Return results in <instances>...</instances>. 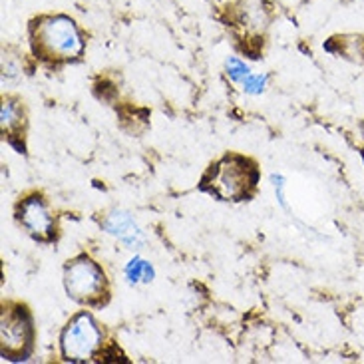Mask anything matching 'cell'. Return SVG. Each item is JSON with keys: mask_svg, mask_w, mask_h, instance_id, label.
I'll use <instances>...</instances> for the list:
<instances>
[{"mask_svg": "<svg viewBox=\"0 0 364 364\" xmlns=\"http://www.w3.org/2000/svg\"><path fill=\"white\" fill-rule=\"evenodd\" d=\"M64 285H66V291L74 301L94 303L104 293L106 279H104V271L92 259L78 257L66 267Z\"/></svg>", "mask_w": 364, "mask_h": 364, "instance_id": "3957f363", "label": "cell"}, {"mask_svg": "<svg viewBox=\"0 0 364 364\" xmlns=\"http://www.w3.org/2000/svg\"><path fill=\"white\" fill-rule=\"evenodd\" d=\"M104 229L112 235L122 239L124 243H128L129 247L144 245V241H146L141 229L134 223V219L128 213H122V211H116V213L108 215V219L104 221Z\"/></svg>", "mask_w": 364, "mask_h": 364, "instance_id": "52a82bcc", "label": "cell"}, {"mask_svg": "<svg viewBox=\"0 0 364 364\" xmlns=\"http://www.w3.org/2000/svg\"><path fill=\"white\" fill-rule=\"evenodd\" d=\"M243 86H245L247 92H251V94H259L261 90H263V86H265V76H247L245 80H243Z\"/></svg>", "mask_w": 364, "mask_h": 364, "instance_id": "8fae6325", "label": "cell"}, {"mask_svg": "<svg viewBox=\"0 0 364 364\" xmlns=\"http://www.w3.org/2000/svg\"><path fill=\"white\" fill-rule=\"evenodd\" d=\"M20 221L32 235L36 237H48L52 233V227H54L52 217L48 213V207L44 205V201L38 196H32L22 201Z\"/></svg>", "mask_w": 364, "mask_h": 364, "instance_id": "8992f818", "label": "cell"}, {"mask_svg": "<svg viewBox=\"0 0 364 364\" xmlns=\"http://www.w3.org/2000/svg\"><path fill=\"white\" fill-rule=\"evenodd\" d=\"M100 328L88 313H80L62 333V355L68 360H88L100 346Z\"/></svg>", "mask_w": 364, "mask_h": 364, "instance_id": "277c9868", "label": "cell"}, {"mask_svg": "<svg viewBox=\"0 0 364 364\" xmlns=\"http://www.w3.org/2000/svg\"><path fill=\"white\" fill-rule=\"evenodd\" d=\"M255 168H249V161L241 158H225L211 169V187L223 199H241L255 186Z\"/></svg>", "mask_w": 364, "mask_h": 364, "instance_id": "7a4b0ae2", "label": "cell"}, {"mask_svg": "<svg viewBox=\"0 0 364 364\" xmlns=\"http://www.w3.org/2000/svg\"><path fill=\"white\" fill-rule=\"evenodd\" d=\"M20 124H22V112H20L18 104L12 100L4 102V106H2V128H4V132L12 134Z\"/></svg>", "mask_w": 364, "mask_h": 364, "instance_id": "ba28073f", "label": "cell"}, {"mask_svg": "<svg viewBox=\"0 0 364 364\" xmlns=\"http://www.w3.org/2000/svg\"><path fill=\"white\" fill-rule=\"evenodd\" d=\"M227 70H229V76L233 80H241V82H243V80L249 76V70H247L245 64L235 58H231L227 62Z\"/></svg>", "mask_w": 364, "mask_h": 364, "instance_id": "30bf717a", "label": "cell"}, {"mask_svg": "<svg viewBox=\"0 0 364 364\" xmlns=\"http://www.w3.org/2000/svg\"><path fill=\"white\" fill-rule=\"evenodd\" d=\"M32 341V323L24 306H4L2 313V353L20 356L26 353Z\"/></svg>", "mask_w": 364, "mask_h": 364, "instance_id": "5b68a950", "label": "cell"}, {"mask_svg": "<svg viewBox=\"0 0 364 364\" xmlns=\"http://www.w3.org/2000/svg\"><path fill=\"white\" fill-rule=\"evenodd\" d=\"M126 275L132 283H138V281H151L154 277V269L149 267V263L141 261V259H132L126 267Z\"/></svg>", "mask_w": 364, "mask_h": 364, "instance_id": "9c48e42d", "label": "cell"}, {"mask_svg": "<svg viewBox=\"0 0 364 364\" xmlns=\"http://www.w3.org/2000/svg\"><path fill=\"white\" fill-rule=\"evenodd\" d=\"M32 44L38 54L52 60L78 58L84 50V42L74 20L66 16H46L34 22Z\"/></svg>", "mask_w": 364, "mask_h": 364, "instance_id": "6da1fadb", "label": "cell"}]
</instances>
